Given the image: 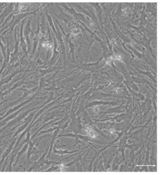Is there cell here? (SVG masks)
<instances>
[{"mask_svg":"<svg viewBox=\"0 0 160 175\" xmlns=\"http://www.w3.org/2000/svg\"><path fill=\"white\" fill-rule=\"evenodd\" d=\"M86 131L87 132V134L88 135L90 136L92 138H94L96 136V133L95 132H94L93 130H92L91 128L90 127H87L86 128Z\"/></svg>","mask_w":160,"mask_h":175,"instance_id":"cell-1","label":"cell"}]
</instances>
